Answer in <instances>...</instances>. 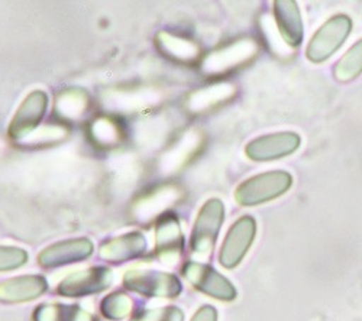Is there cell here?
<instances>
[{
  "label": "cell",
  "instance_id": "6da1fadb",
  "mask_svg": "<svg viewBox=\"0 0 362 321\" xmlns=\"http://www.w3.org/2000/svg\"><path fill=\"white\" fill-rule=\"evenodd\" d=\"M293 177L286 171H268L244 181L235 191V200L240 206L252 207L274 200L291 187Z\"/></svg>",
  "mask_w": 362,
  "mask_h": 321
},
{
  "label": "cell",
  "instance_id": "7a4b0ae2",
  "mask_svg": "<svg viewBox=\"0 0 362 321\" xmlns=\"http://www.w3.org/2000/svg\"><path fill=\"white\" fill-rule=\"evenodd\" d=\"M352 20L346 15H337L325 22L310 40L306 56L312 63H323L342 47L351 34Z\"/></svg>",
  "mask_w": 362,
  "mask_h": 321
},
{
  "label": "cell",
  "instance_id": "3957f363",
  "mask_svg": "<svg viewBox=\"0 0 362 321\" xmlns=\"http://www.w3.org/2000/svg\"><path fill=\"white\" fill-rule=\"evenodd\" d=\"M223 220V202L218 198L209 200L202 207L192 233V250L196 256L206 258L214 250Z\"/></svg>",
  "mask_w": 362,
  "mask_h": 321
},
{
  "label": "cell",
  "instance_id": "277c9868",
  "mask_svg": "<svg viewBox=\"0 0 362 321\" xmlns=\"http://www.w3.org/2000/svg\"><path fill=\"white\" fill-rule=\"evenodd\" d=\"M257 235V222L251 216L238 219L229 229L222 245L219 260L223 268L233 269L240 264L250 250Z\"/></svg>",
  "mask_w": 362,
  "mask_h": 321
},
{
  "label": "cell",
  "instance_id": "5b68a950",
  "mask_svg": "<svg viewBox=\"0 0 362 321\" xmlns=\"http://www.w3.org/2000/svg\"><path fill=\"white\" fill-rule=\"evenodd\" d=\"M124 284L128 289L145 297L173 298L181 293L177 277L158 271H128Z\"/></svg>",
  "mask_w": 362,
  "mask_h": 321
},
{
  "label": "cell",
  "instance_id": "8992f818",
  "mask_svg": "<svg viewBox=\"0 0 362 321\" xmlns=\"http://www.w3.org/2000/svg\"><path fill=\"white\" fill-rule=\"evenodd\" d=\"M183 272L196 289L209 297L219 301H233L236 298V289L232 282L214 268L197 262H189Z\"/></svg>",
  "mask_w": 362,
  "mask_h": 321
},
{
  "label": "cell",
  "instance_id": "52a82bcc",
  "mask_svg": "<svg viewBox=\"0 0 362 321\" xmlns=\"http://www.w3.org/2000/svg\"><path fill=\"white\" fill-rule=\"evenodd\" d=\"M300 142V136L294 132L271 133L251 140L245 152L252 161H274L296 152Z\"/></svg>",
  "mask_w": 362,
  "mask_h": 321
},
{
  "label": "cell",
  "instance_id": "ba28073f",
  "mask_svg": "<svg viewBox=\"0 0 362 321\" xmlns=\"http://www.w3.org/2000/svg\"><path fill=\"white\" fill-rule=\"evenodd\" d=\"M112 281L113 275L110 269L105 267L88 268L62 281L58 286V294L64 297H86L107 289L112 285Z\"/></svg>",
  "mask_w": 362,
  "mask_h": 321
},
{
  "label": "cell",
  "instance_id": "9c48e42d",
  "mask_svg": "<svg viewBox=\"0 0 362 321\" xmlns=\"http://www.w3.org/2000/svg\"><path fill=\"white\" fill-rule=\"evenodd\" d=\"M47 104L48 97L44 92H34L29 95L16 111L15 118L12 119L9 136L13 140H19L23 136L29 135V132H33L44 118Z\"/></svg>",
  "mask_w": 362,
  "mask_h": 321
},
{
  "label": "cell",
  "instance_id": "30bf717a",
  "mask_svg": "<svg viewBox=\"0 0 362 321\" xmlns=\"http://www.w3.org/2000/svg\"><path fill=\"white\" fill-rule=\"evenodd\" d=\"M185 239L178 219L174 214H164L157 222L156 250L161 260L174 262L183 252Z\"/></svg>",
  "mask_w": 362,
  "mask_h": 321
},
{
  "label": "cell",
  "instance_id": "8fae6325",
  "mask_svg": "<svg viewBox=\"0 0 362 321\" xmlns=\"http://www.w3.org/2000/svg\"><path fill=\"white\" fill-rule=\"evenodd\" d=\"M93 252V243L88 239H74L55 243L40 255V264L45 268H55L87 259Z\"/></svg>",
  "mask_w": 362,
  "mask_h": 321
},
{
  "label": "cell",
  "instance_id": "7c38bea8",
  "mask_svg": "<svg viewBox=\"0 0 362 321\" xmlns=\"http://www.w3.org/2000/svg\"><path fill=\"white\" fill-rule=\"evenodd\" d=\"M47 281L38 275L18 277L0 282V301L23 303L31 301L45 293Z\"/></svg>",
  "mask_w": 362,
  "mask_h": 321
},
{
  "label": "cell",
  "instance_id": "4fadbf2b",
  "mask_svg": "<svg viewBox=\"0 0 362 321\" xmlns=\"http://www.w3.org/2000/svg\"><path fill=\"white\" fill-rule=\"evenodd\" d=\"M274 16L279 31L290 47H298L303 41V19L293 0H279L274 4Z\"/></svg>",
  "mask_w": 362,
  "mask_h": 321
},
{
  "label": "cell",
  "instance_id": "5bb4252c",
  "mask_svg": "<svg viewBox=\"0 0 362 321\" xmlns=\"http://www.w3.org/2000/svg\"><path fill=\"white\" fill-rule=\"evenodd\" d=\"M145 249V238L141 233L135 231L103 243L100 248V258L109 262H124L142 255Z\"/></svg>",
  "mask_w": 362,
  "mask_h": 321
},
{
  "label": "cell",
  "instance_id": "9a60e30c",
  "mask_svg": "<svg viewBox=\"0 0 362 321\" xmlns=\"http://www.w3.org/2000/svg\"><path fill=\"white\" fill-rule=\"evenodd\" d=\"M255 51L254 45L248 41L244 42H238L222 52H216L214 55H210L207 60L204 61V68L209 70L210 73L216 71V70H225L226 67H232L235 64H239L245 61L250 55H252Z\"/></svg>",
  "mask_w": 362,
  "mask_h": 321
},
{
  "label": "cell",
  "instance_id": "2e32d148",
  "mask_svg": "<svg viewBox=\"0 0 362 321\" xmlns=\"http://www.w3.org/2000/svg\"><path fill=\"white\" fill-rule=\"evenodd\" d=\"M35 321H96V318L78 305L44 304L34 314Z\"/></svg>",
  "mask_w": 362,
  "mask_h": 321
},
{
  "label": "cell",
  "instance_id": "e0dca14e",
  "mask_svg": "<svg viewBox=\"0 0 362 321\" xmlns=\"http://www.w3.org/2000/svg\"><path fill=\"white\" fill-rule=\"evenodd\" d=\"M362 73V40L354 44L334 68L338 81H351Z\"/></svg>",
  "mask_w": 362,
  "mask_h": 321
},
{
  "label": "cell",
  "instance_id": "ac0fdd59",
  "mask_svg": "<svg viewBox=\"0 0 362 321\" xmlns=\"http://www.w3.org/2000/svg\"><path fill=\"white\" fill-rule=\"evenodd\" d=\"M87 107V99L83 92L70 90L58 97L57 110L63 118L76 119Z\"/></svg>",
  "mask_w": 362,
  "mask_h": 321
},
{
  "label": "cell",
  "instance_id": "d6986e66",
  "mask_svg": "<svg viewBox=\"0 0 362 321\" xmlns=\"http://www.w3.org/2000/svg\"><path fill=\"white\" fill-rule=\"evenodd\" d=\"M132 310V301L122 293H115L102 301V313L109 320H122Z\"/></svg>",
  "mask_w": 362,
  "mask_h": 321
},
{
  "label": "cell",
  "instance_id": "ffe728a7",
  "mask_svg": "<svg viewBox=\"0 0 362 321\" xmlns=\"http://www.w3.org/2000/svg\"><path fill=\"white\" fill-rule=\"evenodd\" d=\"M185 314L177 307H161L145 310L135 315L131 321H183Z\"/></svg>",
  "mask_w": 362,
  "mask_h": 321
},
{
  "label": "cell",
  "instance_id": "44dd1931",
  "mask_svg": "<svg viewBox=\"0 0 362 321\" xmlns=\"http://www.w3.org/2000/svg\"><path fill=\"white\" fill-rule=\"evenodd\" d=\"M28 260V255L25 250L19 248L0 246V271L16 269Z\"/></svg>",
  "mask_w": 362,
  "mask_h": 321
},
{
  "label": "cell",
  "instance_id": "7402d4cb",
  "mask_svg": "<svg viewBox=\"0 0 362 321\" xmlns=\"http://www.w3.org/2000/svg\"><path fill=\"white\" fill-rule=\"evenodd\" d=\"M160 44L164 47V49H167L171 54H175L178 56L185 55V56H194L196 55V48L186 42V41H175L174 38H171L170 35L161 34L160 35Z\"/></svg>",
  "mask_w": 362,
  "mask_h": 321
},
{
  "label": "cell",
  "instance_id": "603a6c76",
  "mask_svg": "<svg viewBox=\"0 0 362 321\" xmlns=\"http://www.w3.org/2000/svg\"><path fill=\"white\" fill-rule=\"evenodd\" d=\"M93 136L98 142L105 143V145H110L112 142L117 140V126H115L110 121L102 119L95 122L93 126Z\"/></svg>",
  "mask_w": 362,
  "mask_h": 321
},
{
  "label": "cell",
  "instance_id": "cb8c5ba5",
  "mask_svg": "<svg viewBox=\"0 0 362 321\" xmlns=\"http://www.w3.org/2000/svg\"><path fill=\"white\" fill-rule=\"evenodd\" d=\"M192 321H218V311L212 305H204L194 314Z\"/></svg>",
  "mask_w": 362,
  "mask_h": 321
}]
</instances>
